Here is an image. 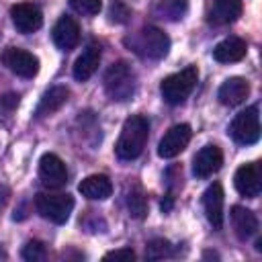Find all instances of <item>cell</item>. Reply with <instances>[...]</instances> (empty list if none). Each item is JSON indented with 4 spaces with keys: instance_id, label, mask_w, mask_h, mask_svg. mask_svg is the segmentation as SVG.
<instances>
[{
    "instance_id": "6da1fadb",
    "label": "cell",
    "mask_w": 262,
    "mask_h": 262,
    "mask_svg": "<svg viewBox=\"0 0 262 262\" xmlns=\"http://www.w3.org/2000/svg\"><path fill=\"white\" fill-rule=\"evenodd\" d=\"M149 135V121L143 115H133L123 123L115 151L121 160H135L141 156Z\"/></svg>"
},
{
    "instance_id": "7a4b0ae2",
    "label": "cell",
    "mask_w": 262,
    "mask_h": 262,
    "mask_svg": "<svg viewBox=\"0 0 262 262\" xmlns=\"http://www.w3.org/2000/svg\"><path fill=\"white\" fill-rule=\"evenodd\" d=\"M125 45L143 59H162L170 49V39L158 27H143L127 37Z\"/></svg>"
},
{
    "instance_id": "3957f363",
    "label": "cell",
    "mask_w": 262,
    "mask_h": 262,
    "mask_svg": "<svg viewBox=\"0 0 262 262\" xmlns=\"http://www.w3.org/2000/svg\"><path fill=\"white\" fill-rule=\"evenodd\" d=\"M104 90L111 100L125 102L135 94V72L127 61H115L104 74Z\"/></svg>"
},
{
    "instance_id": "277c9868",
    "label": "cell",
    "mask_w": 262,
    "mask_h": 262,
    "mask_svg": "<svg viewBox=\"0 0 262 262\" xmlns=\"http://www.w3.org/2000/svg\"><path fill=\"white\" fill-rule=\"evenodd\" d=\"M196 80H199V70L194 66H188V68H184V70H180L176 74L166 76L160 82L162 98L168 104H180V102H184L188 98V94L194 90Z\"/></svg>"
},
{
    "instance_id": "5b68a950",
    "label": "cell",
    "mask_w": 262,
    "mask_h": 262,
    "mask_svg": "<svg viewBox=\"0 0 262 262\" xmlns=\"http://www.w3.org/2000/svg\"><path fill=\"white\" fill-rule=\"evenodd\" d=\"M35 209L43 219L51 223H66L74 209V199L68 192H39L35 196Z\"/></svg>"
},
{
    "instance_id": "8992f818",
    "label": "cell",
    "mask_w": 262,
    "mask_h": 262,
    "mask_svg": "<svg viewBox=\"0 0 262 262\" xmlns=\"http://www.w3.org/2000/svg\"><path fill=\"white\" fill-rule=\"evenodd\" d=\"M229 135L239 145H252L260 139V115L258 106H250L235 115L229 125Z\"/></svg>"
},
{
    "instance_id": "52a82bcc",
    "label": "cell",
    "mask_w": 262,
    "mask_h": 262,
    "mask_svg": "<svg viewBox=\"0 0 262 262\" xmlns=\"http://www.w3.org/2000/svg\"><path fill=\"white\" fill-rule=\"evenodd\" d=\"M2 63L20 78H33L39 72V59L27 49L20 47H8L2 53Z\"/></svg>"
},
{
    "instance_id": "ba28073f",
    "label": "cell",
    "mask_w": 262,
    "mask_h": 262,
    "mask_svg": "<svg viewBox=\"0 0 262 262\" xmlns=\"http://www.w3.org/2000/svg\"><path fill=\"white\" fill-rule=\"evenodd\" d=\"M190 137H192V131H190V127L186 123H180V125L170 127L164 133V137L160 139V143H158V156L164 158V160L176 158L188 145Z\"/></svg>"
},
{
    "instance_id": "9c48e42d",
    "label": "cell",
    "mask_w": 262,
    "mask_h": 262,
    "mask_svg": "<svg viewBox=\"0 0 262 262\" xmlns=\"http://www.w3.org/2000/svg\"><path fill=\"white\" fill-rule=\"evenodd\" d=\"M10 18H12V25L16 27V31L23 33V35L35 33L43 25V14H41L39 6L31 4V2H18V4H14L10 8Z\"/></svg>"
},
{
    "instance_id": "30bf717a",
    "label": "cell",
    "mask_w": 262,
    "mask_h": 262,
    "mask_svg": "<svg viewBox=\"0 0 262 262\" xmlns=\"http://www.w3.org/2000/svg\"><path fill=\"white\" fill-rule=\"evenodd\" d=\"M233 186H235V190L242 196H248V199L258 196L260 194V188H262L260 164L258 162H250V164L239 166L235 170V176H233Z\"/></svg>"
},
{
    "instance_id": "8fae6325",
    "label": "cell",
    "mask_w": 262,
    "mask_h": 262,
    "mask_svg": "<svg viewBox=\"0 0 262 262\" xmlns=\"http://www.w3.org/2000/svg\"><path fill=\"white\" fill-rule=\"evenodd\" d=\"M39 178L45 186H63L68 182V170L59 156L55 154H43L39 160Z\"/></svg>"
},
{
    "instance_id": "7c38bea8",
    "label": "cell",
    "mask_w": 262,
    "mask_h": 262,
    "mask_svg": "<svg viewBox=\"0 0 262 262\" xmlns=\"http://www.w3.org/2000/svg\"><path fill=\"white\" fill-rule=\"evenodd\" d=\"M223 164V154L217 145L209 143L205 147H201L196 151V156L192 158V174L196 178H209L213 176Z\"/></svg>"
},
{
    "instance_id": "4fadbf2b",
    "label": "cell",
    "mask_w": 262,
    "mask_h": 262,
    "mask_svg": "<svg viewBox=\"0 0 262 262\" xmlns=\"http://www.w3.org/2000/svg\"><path fill=\"white\" fill-rule=\"evenodd\" d=\"M203 209L213 229H221L223 227V188L219 182L209 184L207 190L203 192Z\"/></svg>"
},
{
    "instance_id": "5bb4252c",
    "label": "cell",
    "mask_w": 262,
    "mask_h": 262,
    "mask_svg": "<svg viewBox=\"0 0 262 262\" xmlns=\"http://www.w3.org/2000/svg\"><path fill=\"white\" fill-rule=\"evenodd\" d=\"M51 37L59 49L70 51L80 43V27L72 16H61L53 27Z\"/></svg>"
},
{
    "instance_id": "9a60e30c",
    "label": "cell",
    "mask_w": 262,
    "mask_h": 262,
    "mask_svg": "<svg viewBox=\"0 0 262 262\" xmlns=\"http://www.w3.org/2000/svg\"><path fill=\"white\" fill-rule=\"evenodd\" d=\"M250 94V84L248 80L239 78V76H233V78H227L221 86H219V92H217V98L221 104L225 106H237L242 104Z\"/></svg>"
},
{
    "instance_id": "2e32d148",
    "label": "cell",
    "mask_w": 262,
    "mask_h": 262,
    "mask_svg": "<svg viewBox=\"0 0 262 262\" xmlns=\"http://www.w3.org/2000/svg\"><path fill=\"white\" fill-rule=\"evenodd\" d=\"M229 217H231V227H233L235 235L242 242L250 239L258 231V217H256V213L252 209H246L242 205H235V207H231Z\"/></svg>"
},
{
    "instance_id": "e0dca14e",
    "label": "cell",
    "mask_w": 262,
    "mask_h": 262,
    "mask_svg": "<svg viewBox=\"0 0 262 262\" xmlns=\"http://www.w3.org/2000/svg\"><path fill=\"white\" fill-rule=\"evenodd\" d=\"M242 14V0H213L207 10V20L211 25H229Z\"/></svg>"
},
{
    "instance_id": "ac0fdd59",
    "label": "cell",
    "mask_w": 262,
    "mask_h": 262,
    "mask_svg": "<svg viewBox=\"0 0 262 262\" xmlns=\"http://www.w3.org/2000/svg\"><path fill=\"white\" fill-rule=\"evenodd\" d=\"M100 63V45L98 43H88L84 47V51L78 55V59L74 61V78L78 82H86Z\"/></svg>"
},
{
    "instance_id": "d6986e66",
    "label": "cell",
    "mask_w": 262,
    "mask_h": 262,
    "mask_svg": "<svg viewBox=\"0 0 262 262\" xmlns=\"http://www.w3.org/2000/svg\"><path fill=\"white\" fill-rule=\"evenodd\" d=\"M68 96H70V90L66 86H51L49 90L43 92L37 108H35V117L37 119H43V117H49L53 113H57L66 102H68Z\"/></svg>"
},
{
    "instance_id": "ffe728a7",
    "label": "cell",
    "mask_w": 262,
    "mask_h": 262,
    "mask_svg": "<svg viewBox=\"0 0 262 262\" xmlns=\"http://www.w3.org/2000/svg\"><path fill=\"white\" fill-rule=\"evenodd\" d=\"M246 51H248L246 41L231 35V37H225L223 41H219V43L215 45L213 57H215V61H219V63H233V61L244 59Z\"/></svg>"
},
{
    "instance_id": "44dd1931",
    "label": "cell",
    "mask_w": 262,
    "mask_h": 262,
    "mask_svg": "<svg viewBox=\"0 0 262 262\" xmlns=\"http://www.w3.org/2000/svg\"><path fill=\"white\" fill-rule=\"evenodd\" d=\"M78 190L82 192V196H86L90 201H104L113 194V182L104 174H92L80 182Z\"/></svg>"
},
{
    "instance_id": "7402d4cb",
    "label": "cell",
    "mask_w": 262,
    "mask_h": 262,
    "mask_svg": "<svg viewBox=\"0 0 262 262\" xmlns=\"http://www.w3.org/2000/svg\"><path fill=\"white\" fill-rule=\"evenodd\" d=\"M188 12V0H158L154 14L164 20H180Z\"/></svg>"
},
{
    "instance_id": "603a6c76",
    "label": "cell",
    "mask_w": 262,
    "mask_h": 262,
    "mask_svg": "<svg viewBox=\"0 0 262 262\" xmlns=\"http://www.w3.org/2000/svg\"><path fill=\"white\" fill-rule=\"evenodd\" d=\"M170 256H174V246L168 239L156 237V239L147 242V246H145V258L147 260H164Z\"/></svg>"
},
{
    "instance_id": "cb8c5ba5",
    "label": "cell",
    "mask_w": 262,
    "mask_h": 262,
    "mask_svg": "<svg viewBox=\"0 0 262 262\" xmlns=\"http://www.w3.org/2000/svg\"><path fill=\"white\" fill-rule=\"evenodd\" d=\"M127 205H129V211L133 217L137 219H143L145 213H147V203H145V196L141 194L139 188H133L129 194H127Z\"/></svg>"
},
{
    "instance_id": "d4e9b609",
    "label": "cell",
    "mask_w": 262,
    "mask_h": 262,
    "mask_svg": "<svg viewBox=\"0 0 262 262\" xmlns=\"http://www.w3.org/2000/svg\"><path fill=\"white\" fill-rule=\"evenodd\" d=\"M129 16H131V10L123 0H111L108 2V20L111 23L125 25L129 20Z\"/></svg>"
},
{
    "instance_id": "484cf974",
    "label": "cell",
    "mask_w": 262,
    "mask_h": 262,
    "mask_svg": "<svg viewBox=\"0 0 262 262\" xmlns=\"http://www.w3.org/2000/svg\"><path fill=\"white\" fill-rule=\"evenodd\" d=\"M45 246L39 242V239H31V242H27L25 244V248H23V252H20V256H23V260H27V262H39V260H45Z\"/></svg>"
},
{
    "instance_id": "4316f807",
    "label": "cell",
    "mask_w": 262,
    "mask_h": 262,
    "mask_svg": "<svg viewBox=\"0 0 262 262\" xmlns=\"http://www.w3.org/2000/svg\"><path fill=\"white\" fill-rule=\"evenodd\" d=\"M70 6L84 16H94L102 8V0H70Z\"/></svg>"
},
{
    "instance_id": "83f0119b",
    "label": "cell",
    "mask_w": 262,
    "mask_h": 262,
    "mask_svg": "<svg viewBox=\"0 0 262 262\" xmlns=\"http://www.w3.org/2000/svg\"><path fill=\"white\" fill-rule=\"evenodd\" d=\"M104 260H121V262H131L135 260V252L131 248H121V250H113L104 254Z\"/></svg>"
},
{
    "instance_id": "f1b7e54d",
    "label": "cell",
    "mask_w": 262,
    "mask_h": 262,
    "mask_svg": "<svg viewBox=\"0 0 262 262\" xmlns=\"http://www.w3.org/2000/svg\"><path fill=\"white\" fill-rule=\"evenodd\" d=\"M16 104H18V94H6L0 98V106L6 111H12Z\"/></svg>"
},
{
    "instance_id": "f546056e",
    "label": "cell",
    "mask_w": 262,
    "mask_h": 262,
    "mask_svg": "<svg viewBox=\"0 0 262 262\" xmlns=\"http://www.w3.org/2000/svg\"><path fill=\"white\" fill-rule=\"evenodd\" d=\"M8 199H10V188H8V186H4V184H0V211L6 207Z\"/></svg>"
}]
</instances>
